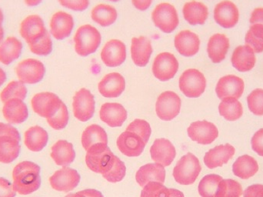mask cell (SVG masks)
Listing matches in <instances>:
<instances>
[{
    "mask_svg": "<svg viewBox=\"0 0 263 197\" xmlns=\"http://www.w3.org/2000/svg\"><path fill=\"white\" fill-rule=\"evenodd\" d=\"M14 190L21 195L36 191L41 185L40 167L31 161H23L15 166L12 171Z\"/></svg>",
    "mask_w": 263,
    "mask_h": 197,
    "instance_id": "6da1fadb",
    "label": "cell"
},
{
    "mask_svg": "<svg viewBox=\"0 0 263 197\" xmlns=\"http://www.w3.org/2000/svg\"><path fill=\"white\" fill-rule=\"evenodd\" d=\"M117 156L114 154L107 144H95L86 153V165L94 173L104 175L110 171L115 164Z\"/></svg>",
    "mask_w": 263,
    "mask_h": 197,
    "instance_id": "7a4b0ae2",
    "label": "cell"
},
{
    "mask_svg": "<svg viewBox=\"0 0 263 197\" xmlns=\"http://www.w3.org/2000/svg\"><path fill=\"white\" fill-rule=\"evenodd\" d=\"M73 41L77 53L80 57H88L98 49L102 41L101 34L91 25H83L77 29Z\"/></svg>",
    "mask_w": 263,
    "mask_h": 197,
    "instance_id": "3957f363",
    "label": "cell"
},
{
    "mask_svg": "<svg viewBox=\"0 0 263 197\" xmlns=\"http://www.w3.org/2000/svg\"><path fill=\"white\" fill-rule=\"evenodd\" d=\"M201 170L202 167L198 158L189 153L178 161L173 170V176L181 185H191L197 179Z\"/></svg>",
    "mask_w": 263,
    "mask_h": 197,
    "instance_id": "277c9868",
    "label": "cell"
},
{
    "mask_svg": "<svg viewBox=\"0 0 263 197\" xmlns=\"http://www.w3.org/2000/svg\"><path fill=\"white\" fill-rule=\"evenodd\" d=\"M15 70L18 80L26 85H33L43 80L46 66L40 60L27 58L20 61L15 66Z\"/></svg>",
    "mask_w": 263,
    "mask_h": 197,
    "instance_id": "5b68a950",
    "label": "cell"
},
{
    "mask_svg": "<svg viewBox=\"0 0 263 197\" xmlns=\"http://www.w3.org/2000/svg\"><path fill=\"white\" fill-rule=\"evenodd\" d=\"M49 32L43 19L36 14L28 15L20 23V37L28 46L40 41Z\"/></svg>",
    "mask_w": 263,
    "mask_h": 197,
    "instance_id": "8992f818",
    "label": "cell"
},
{
    "mask_svg": "<svg viewBox=\"0 0 263 197\" xmlns=\"http://www.w3.org/2000/svg\"><path fill=\"white\" fill-rule=\"evenodd\" d=\"M179 89L189 98H198L206 88V80L202 72L196 69L185 70L179 78Z\"/></svg>",
    "mask_w": 263,
    "mask_h": 197,
    "instance_id": "52a82bcc",
    "label": "cell"
},
{
    "mask_svg": "<svg viewBox=\"0 0 263 197\" xmlns=\"http://www.w3.org/2000/svg\"><path fill=\"white\" fill-rule=\"evenodd\" d=\"M152 19L156 27L165 33H171L179 23V15L175 6L170 3H160L152 12Z\"/></svg>",
    "mask_w": 263,
    "mask_h": 197,
    "instance_id": "ba28073f",
    "label": "cell"
},
{
    "mask_svg": "<svg viewBox=\"0 0 263 197\" xmlns=\"http://www.w3.org/2000/svg\"><path fill=\"white\" fill-rule=\"evenodd\" d=\"M213 18L220 27L233 29L239 23L240 12L238 6L231 0H222L215 6Z\"/></svg>",
    "mask_w": 263,
    "mask_h": 197,
    "instance_id": "9c48e42d",
    "label": "cell"
},
{
    "mask_svg": "<svg viewBox=\"0 0 263 197\" xmlns=\"http://www.w3.org/2000/svg\"><path fill=\"white\" fill-rule=\"evenodd\" d=\"M63 101L53 93L43 92L35 94L31 100L32 110L41 117H52L61 107Z\"/></svg>",
    "mask_w": 263,
    "mask_h": 197,
    "instance_id": "30bf717a",
    "label": "cell"
},
{
    "mask_svg": "<svg viewBox=\"0 0 263 197\" xmlns=\"http://www.w3.org/2000/svg\"><path fill=\"white\" fill-rule=\"evenodd\" d=\"M153 74L160 81L173 79L179 69V62L173 54L162 52L156 56L153 64Z\"/></svg>",
    "mask_w": 263,
    "mask_h": 197,
    "instance_id": "8fae6325",
    "label": "cell"
},
{
    "mask_svg": "<svg viewBox=\"0 0 263 197\" xmlns=\"http://www.w3.org/2000/svg\"><path fill=\"white\" fill-rule=\"evenodd\" d=\"M181 104V99L176 93L172 91L162 93L156 101V114L162 120H172L179 115Z\"/></svg>",
    "mask_w": 263,
    "mask_h": 197,
    "instance_id": "7c38bea8",
    "label": "cell"
},
{
    "mask_svg": "<svg viewBox=\"0 0 263 197\" xmlns=\"http://www.w3.org/2000/svg\"><path fill=\"white\" fill-rule=\"evenodd\" d=\"M95 99L90 91L80 89L76 93L72 102L74 116L82 122H86L93 116L95 113Z\"/></svg>",
    "mask_w": 263,
    "mask_h": 197,
    "instance_id": "4fadbf2b",
    "label": "cell"
},
{
    "mask_svg": "<svg viewBox=\"0 0 263 197\" xmlns=\"http://www.w3.org/2000/svg\"><path fill=\"white\" fill-rule=\"evenodd\" d=\"M244 89L243 80L237 76L230 74L219 79L216 84V93L221 100L227 97L239 99L243 94Z\"/></svg>",
    "mask_w": 263,
    "mask_h": 197,
    "instance_id": "5bb4252c",
    "label": "cell"
},
{
    "mask_svg": "<svg viewBox=\"0 0 263 197\" xmlns=\"http://www.w3.org/2000/svg\"><path fill=\"white\" fill-rule=\"evenodd\" d=\"M188 135L192 140L202 145H208L218 137L219 130L214 124L208 121H196L189 127Z\"/></svg>",
    "mask_w": 263,
    "mask_h": 197,
    "instance_id": "9a60e30c",
    "label": "cell"
},
{
    "mask_svg": "<svg viewBox=\"0 0 263 197\" xmlns=\"http://www.w3.org/2000/svg\"><path fill=\"white\" fill-rule=\"evenodd\" d=\"M146 142L143 138L130 130L123 132L117 139V147L123 154L129 157L142 154Z\"/></svg>",
    "mask_w": 263,
    "mask_h": 197,
    "instance_id": "2e32d148",
    "label": "cell"
},
{
    "mask_svg": "<svg viewBox=\"0 0 263 197\" xmlns=\"http://www.w3.org/2000/svg\"><path fill=\"white\" fill-rule=\"evenodd\" d=\"M80 181L78 172L68 167H63L49 178L51 187L60 192L72 191L78 186Z\"/></svg>",
    "mask_w": 263,
    "mask_h": 197,
    "instance_id": "e0dca14e",
    "label": "cell"
},
{
    "mask_svg": "<svg viewBox=\"0 0 263 197\" xmlns=\"http://www.w3.org/2000/svg\"><path fill=\"white\" fill-rule=\"evenodd\" d=\"M256 53L250 46L243 44L235 48L231 55L232 66L239 73L253 70L256 64Z\"/></svg>",
    "mask_w": 263,
    "mask_h": 197,
    "instance_id": "ac0fdd59",
    "label": "cell"
},
{
    "mask_svg": "<svg viewBox=\"0 0 263 197\" xmlns=\"http://www.w3.org/2000/svg\"><path fill=\"white\" fill-rule=\"evenodd\" d=\"M101 59L108 67L121 66L126 59V46L119 40H111L102 49Z\"/></svg>",
    "mask_w": 263,
    "mask_h": 197,
    "instance_id": "d6986e66",
    "label": "cell"
},
{
    "mask_svg": "<svg viewBox=\"0 0 263 197\" xmlns=\"http://www.w3.org/2000/svg\"><path fill=\"white\" fill-rule=\"evenodd\" d=\"M73 28V17L63 11H59L54 13L49 23V32L57 40L68 38L72 33Z\"/></svg>",
    "mask_w": 263,
    "mask_h": 197,
    "instance_id": "ffe728a7",
    "label": "cell"
},
{
    "mask_svg": "<svg viewBox=\"0 0 263 197\" xmlns=\"http://www.w3.org/2000/svg\"><path fill=\"white\" fill-rule=\"evenodd\" d=\"M175 47L181 56L192 57L200 49V40L197 34L190 30H182L175 37Z\"/></svg>",
    "mask_w": 263,
    "mask_h": 197,
    "instance_id": "44dd1931",
    "label": "cell"
},
{
    "mask_svg": "<svg viewBox=\"0 0 263 197\" xmlns=\"http://www.w3.org/2000/svg\"><path fill=\"white\" fill-rule=\"evenodd\" d=\"M230 49V41L225 34L216 33L210 37L207 44V54L212 63H221L227 58Z\"/></svg>",
    "mask_w": 263,
    "mask_h": 197,
    "instance_id": "7402d4cb",
    "label": "cell"
},
{
    "mask_svg": "<svg viewBox=\"0 0 263 197\" xmlns=\"http://www.w3.org/2000/svg\"><path fill=\"white\" fill-rule=\"evenodd\" d=\"M126 88V80L119 73H111L103 77L98 85L99 91L106 98L120 97Z\"/></svg>",
    "mask_w": 263,
    "mask_h": 197,
    "instance_id": "603a6c76",
    "label": "cell"
},
{
    "mask_svg": "<svg viewBox=\"0 0 263 197\" xmlns=\"http://www.w3.org/2000/svg\"><path fill=\"white\" fill-rule=\"evenodd\" d=\"M3 103V116L11 125L23 123L29 117V110L24 100L12 99Z\"/></svg>",
    "mask_w": 263,
    "mask_h": 197,
    "instance_id": "cb8c5ba5",
    "label": "cell"
},
{
    "mask_svg": "<svg viewBox=\"0 0 263 197\" xmlns=\"http://www.w3.org/2000/svg\"><path fill=\"white\" fill-rule=\"evenodd\" d=\"M150 154L154 162L168 167L176 157V148L168 139H157L150 148Z\"/></svg>",
    "mask_w": 263,
    "mask_h": 197,
    "instance_id": "d4e9b609",
    "label": "cell"
},
{
    "mask_svg": "<svg viewBox=\"0 0 263 197\" xmlns=\"http://www.w3.org/2000/svg\"><path fill=\"white\" fill-rule=\"evenodd\" d=\"M151 41L147 37H134L132 40L131 57L133 63L139 67H145L153 54Z\"/></svg>",
    "mask_w": 263,
    "mask_h": 197,
    "instance_id": "484cf974",
    "label": "cell"
},
{
    "mask_svg": "<svg viewBox=\"0 0 263 197\" xmlns=\"http://www.w3.org/2000/svg\"><path fill=\"white\" fill-rule=\"evenodd\" d=\"M23 43L16 37H9L0 43V63L9 66L21 57Z\"/></svg>",
    "mask_w": 263,
    "mask_h": 197,
    "instance_id": "4316f807",
    "label": "cell"
},
{
    "mask_svg": "<svg viewBox=\"0 0 263 197\" xmlns=\"http://www.w3.org/2000/svg\"><path fill=\"white\" fill-rule=\"evenodd\" d=\"M100 119L110 127H120L127 118V111L121 104L107 102L101 106Z\"/></svg>",
    "mask_w": 263,
    "mask_h": 197,
    "instance_id": "83f0119b",
    "label": "cell"
},
{
    "mask_svg": "<svg viewBox=\"0 0 263 197\" xmlns=\"http://www.w3.org/2000/svg\"><path fill=\"white\" fill-rule=\"evenodd\" d=\"M235 154V148L230 144L217 146L205 153L204 163L209 169L221 167L227 164Z\"/></svg>",
    "mask_w": 263,
    "mask_h": 197,
    "instance_id": "f1b7e54d",
    "label": "cell"
},
{
    "mask_svg": "<svg viewBox=\"0 0 263 197\" xmlns=\"http://www.w3.org/2000/svg\"><path fill=\"white\" fill-rule=\"evenodd\" d=\"M165 170L163 166L157 164H148L142 166L136 175V182L140 187H144L149 182H159L164 184Z\"/></svg>",
    "mask_w": 263,
    "mask_h": 197,
    "instance_id": "f546056e",
    "label": "cell"
},
{
    "mask_svg": "<svg viewBox=\"0 0 263 197\" xmlns=\"http://www.w3.org/2000/svg\"><path fill=\"white\" fill-rule=\"evenodd\" d=\"M184 19L191 26L205 24L209 18V9L201 2H189L184 5L182 9Z\"/></svg>",
    "mask_w": 263,
    "mask_h": 197,
    "instance_id": "4dcf8cb0",
    "label": "cell"
},
{
    "mask_svg": "<svg viewBox=\"0 0 263 197\" xmlns=\"http://www.w3.org/2000/svg\"><path fill=\"white\" fill-rule=\"evenodd\" d=\"M51 157L58 166L67 167L73 162L76 152L71 142L66 140H59L52 147Z\"/></svg>",
    "mask_w": 263,
    "mask_h": 197,
    "instance_id": "1f68e13d",
    "label": "cell"
},
{
    "mask_svg": "<svg viewBox=\"0 0 263 197\" xmlns=\"http://www.w3.org/2000/svg\"><path fill=\"white\" fill-rule=\"evenodd\" d=\"M48 139L47 132L39 126L30 127L25 133V145L32 152L41 151L47 144Z\"/></svg>",
    "mask_w": 263,
    "mask_h": 197,
    "instance_id": "d6a6232c",
    "label": "cell"
},
{
    "mask_svg": "<svg viewBox=\"0 0 263 197\" xmlns=\"http://www.w3.org/2000/svg\"><path fill=\"white\" fill-rule=\"evenodd\" d=\"M259 170L257 161L249 156H239L233 165V172L235 176L242 180L250 179Z\"/></svg>",
    "mask_w": 263,
    "mask_h": 197,
    "instance_id": "836d02e7",
    "label": "cell"
},
{
    "mask_svg": "<svg viewBox=\"0 0 263 197\" xmlns=\"http://www.w3.org/2000/svg\"><path fill=\"white\" fill-rule=\"evenodd\" d=\"M20 140L12 136L0 137V163L10 164L15 160L20 152Z\"/></svg>",
    "mask_w": 263,
    "mask_h": 197,
    "instance_id": "e575fe53",
    "label": "cell"
},
{
    "mask_svg": "<svg viewBox=\"0 0 263 197\" xmlns=\"http://www.w3.org/2000/svg\"><path fill=\"white\" fill-rule=\"evenodd\" d=\"M117 9L110 5H97L91 12L92 20L103 27L114 24L117 21Z\"/></svg>",
    "mask_w": 263,
    "mask_h": 197,
    "instance_id": "d590c367",
    "label": "cell"
},
{
    "mask_svg": "<svg viewBox=\"0 0 263 197\" xmlns=\"http://www.w3.org/2000/svg\"><path fill=\"white\" fill-rule=\"evenodd\" d=\"M100 142L108 144L107 133L100 126L92 124L88 127L82 135L83 148L87 151L92 146Z\"/></svg>",
    "mask_w": 263,
    "mask_h": 197,
    "instance_id": "8d00e7d4",
    "label": "cell"
},
{
    "mask_svg": "<svg viewBox=\"0 0 263 197\" xmlns=\"http://www.w3.org/2000/svg\"><path fill=\"white\" fill-rule=\"evenodd\" d=\"M220 116L228 121H236L242 117L243 107L239 99L227 97L222 99L219 105Z\"/></svg>",
    "mask_w": 263,
    "mask_h": 197,
    "instance_id": "74e56055",
    "label": "cell"
},
{
    "mask_svg": "<svg viewBox=\"0 0 263 197\" xmlns=\"http://www.w3.org/2000/svg\"><path fill=\"white\" fill-rule=\"evenodd\" d=\"M245 44L256 54L263 52V25L250 24L245 35Z\"/></svg>",
    "mask_w": 263,
    "mask_h": 197,
    "instance_id": "f35d334b",
    "label": "cell"
},
{
    "mask_svg": "<svg viewBox=\"0 0 263 197\" xmlns=\"http://www.w3.org/2000/svg\"><path fill=\"white\" fill-rule=\"evenodd\" d=\"M27 88L26 84L20 80H13L6 85V87L2 91L0 94V99L2 102L12 99H20L24 100L27 96Z\"/></svg>",
    "mask_w": 263,
    "mask_h": 197,
    "instance_id": "ab89813d",
    "label": "cell"
},
{
    "mask_svg": "<svg viewBox=\"0 0 263 197\" xmlns=\"http://www.w3.org/2000/svg\"><path fill=\"white\" fill-rule=\"evenodd\" d=\"M222 180V176L216 174L204 176L198 187L199 195L202 197H216L218 185Z\"/></svg>",
    "mask_w": 263,
    "mask_h": 197,
    "instance_id": "60d3db41",
    "label": "cell"
},
{
    "mask_svg": "<svg viewBox=\"0 0 263 197\" xmlns=\"http://www.w3.org/2000/svg\"><path fill=\"white\" fill-rule=\"evenodd\" d=\"M242 191V186L237 181L222 179L218 185L216 197H240Z\"/></svg>",
    "mask_w": 263,
    "mask_h": 197,
    "instance_id": "b9f144b4",
    "label": "cell"
},
{
    "mask_svg": "<svg viewBox=\"0 0 263 197\" xmlns=\"http://www.w3.org/2000/svg\"><path fill=\"white\" fill-rule=\"evenodd\" d=\"M52 48H53V43H52V35L49 32L40 41L29 46L30 52L38 57H47L50 55Z\"/></svg>",
    "mask_w": 263,
    "mask_h": 197,
    "instance_id": "7bdbcfd3",
    "label": "cell"
},
{
    "mask_svg": "<svg viewBox=\"0 0 263 197\" xmlns=\"http://www.w3.org/2000/svg\"><path fill=\"white\" fill-rule=\"evenodd\" d=\"M249 110L256 116H263V89H256L247 97Z\"/></svg>",
    "mask_w": 263,
    "mask_h": 197,
    "instance_id": "ee69618b",
    "label": "cell"
},
{
    "mask_svg": "<svg viewBox=\"0 0 263 197\" xmlns=\"http://www.w3.org/2000/svg\"><path fill=\"white\" fill-rule=\"evenodd\" d=\"M69 122V112L66 104L63 102L57 113L52 117L47 119V122L54 130H63Z\"/></svg>",
    "mask_w": 263,
    "mask_h": 197,
    "instance_id": "f6af8a7d",
    "label": "cell"
},
{
    "mask_svg": "<svg viewBox=\"0 0 263 197\" xmlns=\"http://www.w3.org/2000/svg\"><path fill=\"white\" fill-rule=\"evenodd\" d=\"M141 197H170V191L163 184L153 181L143 187Z\"/></svg>",
    "mask_w": 263,
    "mask_h": 197,
    "instance_id": "bcb514c9",
    "label": "cell"
},
{
    "mask_svg": "<svg viewBox=\"0 0 263 197\" xmlns=\"http://www.w3.org/2000/svg\"><path fill=\"white\" fill-rule=\"evenodd\" d=\"M126 167L124 163L120 160V158H116L115 164L110 171L103 175V177L110 183H118L123 181L126 176Z\"/></svg>",
    "mask_w": 263,
    "mask_h": 197,
    "instance_id": "7dc6e473",
    "label": "cell"
},
{
    "mask_svg": "<svg viewBox=\"0 0 263 197\" xmlns=\"http://www.w3.org/2000/svg\"><path fill=\"white\" fill-rule=\"evenodd\" d=\"M126 130H130V131L135 132V133L140 135L146 144L149 139L150 135H151V127H150L149 123L143 119H135L128 126Z\"/></svg>",
    "mask_w": 263,
    "mask_h": 197,
    "instance_id": "c3c4849f",
    "label": "cell"
},
{
    "mask_svg": "<svg viewBox=\"0 0 263 197\" xmlns=\"http://www.w3.org/2000/svg\"><path fill=\"white\" fill-rule=\"evenodd\" d=\"M63 7L71 10L83 12L89 6V0H58Z\"/></svg>",
    "mask_w": 263,
    "mask_h": 197,
    "instance_id": "681fc988",
    "label": "cell"
},
{
    "mask_svg": "<svg viewBox=\"0 0 263 197\" xmlns=\"http://www.w3.org/2000/svg\"><path fill=\"white\" fill-rule=\"evenodd\" d=\"M252 148L259 155L263 156V129L258 130L252 138Z\"/></svg>",
    "mask_w": 263,
    "mask_h": 197,
    "instance_id": "f907efd6",
    "label": "cell"
},
{
    "mask_svg": "<svg viewBox=\"0 0 263 197\" xmlns=\"http://www.w3.org/2000/svg\"><path fill=\"white\" fill-rule=\"evenodd\" d=\"M16 192L8 180L0 177V197H15Z\"/></svg>",
    "mask_w": 263,
    "mask_h": 197,
    "instance_id": "816d5d0a",
    "label": "cell"
},
{
    "mask_svg": "<svg viewBox=\"0 0 263 197\" xmlns=\"http://www.w3.org/2000/svg\"><path fill=\"white\" fill-rule=\"evenodd\" d=\"M12 136L20 141V135L16 128L11 124L0 122V137L1 136Z\"/></svg>",
    "mask_w": 263,
    "mask_h": 197,
    "instance_id": "f5cc1de1",
    "label": "cell"
},
{
    "mask_svg": "<svg viewBox=\"0 0 263 197\" xmlns=\"http://www.w3.org/2000/svg\"><path fill=\"white\" fill-rule=\"evenodd\" d=\"M243 197H263V185L254 184L244 191Z\"/></svg>",
    "mask_w": 263,
    "mask_h": 197,
    "instance_id": "db71d44e",
    "label": "cell"
},
{
    "mask_svg": "<svg viewBox=\"0 0 263 197\" xmlns=\"http://www.w3.org/2000/svg\"><path fill=\"white\" fill-rule=\"evenodd\" d=\"M250 23L263 25V7H257L252 11L250 16Z\"/></svg>",
    "mask_w": 263,
    "mask_h": 197,
    "instance_id": "11a10c76",
    "label": "cell"
},
{
    "mask_svg": "<svg viewBox=\"0 0 263 197\" xmlns=\"http://www.w3.org/2000/svg\"><path fill=\"white\" fill-rule=\"evenodd\" d=\"M65 197H103V196L98 190L89 189V190H83V191H80L77 193H70Z\"/></svg>",
    "mask_w": 263,
    "mask_h": 197,
    "instance_id": "9f6ffc18",
    "label": "cell"
},
{
    "mask_svg": "<svg viewBox=\"0 0 263 197\" xmlns=\"http://www.w3.org/2000/svg\"><path fill=\"white\" fill-rule=\"evenodd\" d=\"M153 0H132L133 6L138 10L145 11L150 7Z\"/></svg>",
    "mask_w": 263,
    "mask_h": 197,
    "instance_id": "6f0895ef",
    "label": "cell"
},
{
    "mask_svg": "<svg viewBox=\"0 0 263 197\" xmlns=\"http://www.w3.org/2000/svg\"><path fill=\"white\" fill-rule=\"evenodd\" d=\"M23 2L28 7L34 8L40 6L43 3V0H23Z\"/></svg>",
    "mask_w": 263,
    "mask_h": 197,
    "instance_id": "680465c9",
    "label": "cell"
},
{
    "mask_svg": "<svg viewBox=\"0 0 263 197\" xmlns=\"http://www.w3.org/2000/svg\"><path fill=\"white\" fill-rule=\"evenodd\" d=\"M7 80V74L2 66H0V87L6 83Z\"/></svg>",
    "mask_w": 263,
    "mask_h": 197,
    "instance_id": "91938a15",
    "label": "cell"
},
{
    "mask_svg": "<svg viewBox=\"0 0 263 197\" xmlns=\"http://www.w3.org/2000/svg\"><path fill=\"white\" fill-rule=\"evenodd\" d=\"M170 197H184L183 193L176 189H168Z\"/></svg>",
    "mask_w": 263,
    "mask_h": 197,
    "instance_id": "94428289",
    "label": "cell"
},
{
    "mask_svg": "<svg viewBox=\"0 0 263 197\" xmlns=\"http://www.w3.org/2000/svg\"><path fill=\"white\" fill-rule=\"evenodd\" d=\"M5 29L3 26V22L0 21V43L5 40Z\"/></svg>",
    "mask_w": 263,
    "mask_h": 197,
    "instance_id": "6125c7cd",
    "label": "cell"
},
{
    "mask_svg": "<svg viewBox=\"0 0 263 197\" xmlns=\"http://www.w3.org/2000/svg\"><path fill=\"white\" fill-rule=\"evenodd\" d=\"M5 20V15L4 12H3V9L0 7V21L4 22Z\"/></svg>",
    "mask_w": 263,
    "mask_h": 197,
    "instance_id": "be15d7a7",
    "label": "cell"
},
{
    "mask_svg": "<svg viewBox=\"0 0 263 197\" xmlns=\"http://www.w3.org/2000/svg\"><path fill=\"white\" fill-rule=\"evenodd\" d=\"M108 1H111V2H119V1H120V0H108Z\"/></svg>",
    "mask_w": 263,
    "mask_h": 197,
    "instance_id": "e7e4bbea",
    "label": "cell"
}]
</instances>
